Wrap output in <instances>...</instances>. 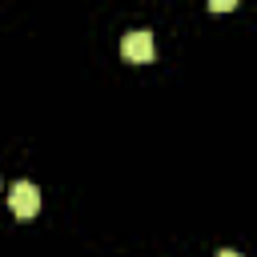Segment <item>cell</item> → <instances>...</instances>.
Segmentation results:
<instances>
[{
    "instance_id": "obj_1",
    "label": "cell",
    "mask_w": 257,
    "mask_h": 257,
    "mask_svg": "<svg viewBox=\"0 0 257 257\" xmlns=\"http://www.w3.org/2000/svg\"><path fill=\"white\" fill-rule=\"evenodd\" d=\"M8 205H12L16 217H36V213H40V189H36L32 181H16V185L8 189Z\"/></svg>"
},
{
    "instance_id": "obj_2",
    "label": "cell",
    "mask_w": 257,
    "mask_h": 257,
    "mask_svg": "<svg viewBox=\"0 0 257 257\" xmlns=\"http://www.w3.org/2000/svg\"><path fill=\"white\" fill-rule=\"evenodd\" d=\"M153 32L149 28H137V32H128L124 40H120V56L128 60V64H145V60H153Z\"/></svg>"
},
{
    "instance_id": "obj_3",
    "label": "cell",
    "mask_w": 257,
    "mask_h": 257,
    "mask_svg": "<svg viewBox=\"0 0 257 257\" xmlns=\"http://www.w3.org/2000/svg\"><path fill=\"white\" fill-rule=\"evenodd\" d=\"M233 4H237V0H209V8H213V12H229Z\"/></svg>"
},
{
    "instance_id": "obj_4",
    "label": "cell",
    "mask_w": 257,
    "mask_h": 257,
    "mask_svg": "<svg viewBox=\"0 0 257 257\" xmlns=\"http://www.w3.org/2000/svg\"><path fill=\"white\" fill-rule=\"evenodd\" d=\"M217 257H241V253H237V249H221Z\"/></svg>"
}]
</instances>
